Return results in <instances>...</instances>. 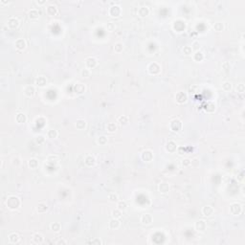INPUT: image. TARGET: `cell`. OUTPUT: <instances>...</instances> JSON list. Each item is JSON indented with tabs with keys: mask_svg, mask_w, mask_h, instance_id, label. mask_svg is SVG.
Listing matches in <instances>:
<instances>
[{
	"mask_svg": "<svg viewBox=\"0 0 245 245\" xmlns=\"http://www.w3.org/2000/svg\"><path fill=\"white\" fill-rule=\"evenodd\" d=\"M176 101L178 102L179 104L185 103V102L187 101V95H186L184 92H179V93H177V95H176Z\"/></svg>",
	"mask_w": 245,
	"mask_h": 245,
	"instance_id": "cell-13",
	"label": "cell"
},
{
	"mask_svg": "<svg viewBox=\"0 0 245 245\" xmlns=\"http://www.w3.org/2000/svg\"><path fill=\"white\" fill-rule=\"evenodd\" d=\"M7 206L9 209L11 210H16L20 206V200L17 196H15V195H12L8 198L7 200Z\"/></svg>",
	"mask_w": 245,
	"mask_h": 245,
	"instance_id": "cell-1",
	"label": "cell"
},
{
	"mask_svg": "<svg viewBox=\"0 0 245 245\" xmlns=\"http://www.w3.org/2000/svg\"><path fill=\"white\" fill-rule=\"evenodd\" d=\"M236 90H237L239 93H243L245 90L244 84H243V83H239V84H237V86H236Z\"/></svg>",
	"mask_w": 245,
	"mask_h": 245,
	"instance_id": "cell-44",
	"label": "cell"
},
{
	"mask_svg": "<svg viewBox=\"0 0 245 245\" xmlns=\"http://www.w3.org/2000/svg\"><path fill=\"white\" fill-rule=\"evenodd\" d=\"M108 199H109L111 202H115L118 200V195L116 194V193H110L109 195H108Z\"/></svg>",
	"mask_w": 245,
	"mask_h": 245,
	"instance_id": "cell-41",
	"label": "cell"
},
{
	"mask_svg": "<svg viewBox=\"0 0 245 245\" xmlns=\"http://www.w3.org/2000/svg\"><path fill=\"white\" fill-rule=\"evenodd\" d=\"M15 45H16V49H18V50H23V49L26 47V42L23 38H18V39L16 41Z\"/></svg>",
	"mask_w": 245,
	"mask_h": 245,
	"instance_id": "cell-11",
	"label": "cell"
},
{
	"mask_svg": "<svg viewBox=\"0 0 245 245\" xmlns=\"http://www.w3.org/2000/svg\"><path fill=\"white\" fill-rule=\"evenodd\" d=\"M143 159L149 162L152 159V154H151L150 151H145L144 153H143Z\"/></svg>",
	"mask_w": 245,
	"mask_h": 245,
	"instance_id": "cell-30",
	"label": "cell"
},
{
	"mask_svg": "<svg viewBox=\"0 0 245 245\" xmlns=\"http://www.w3.org/2000/svg\"><path fill=\"white\" fill-rule=\"evenodd\" d=\"M60 243H62V244H65L66 241H63V240H60V241L57 242V244H60Z\"/></svg>",
	"mask_w": 245,
	"mask_h": 245,
	"instance_id": "cell-49",
	"label": "cell"
},
{
	"mask_svg": "<svg viewBox=\"0 0 245 245\" xmlns=\"http://www.w3.org/2000/svg\"><path fill=\"white\" fill-rule=\"evenodd\" d=\"M169 190H170V186L167 183H161L159 185V192L161 193H167L169 192Z\"/></svg>",
	"mask_w": 245,
	"mask_h": 245,
	"instance_id": "cell-17",
	"label": "cell"
},
{
	"mask_svg": "<svg viewBox=\"0 0 245 245\" xmlns=\"http://www.w3.org/2000/svg\"><path fill=\"white\" fill-rule=\"evenodd\" d=\"M16 122H19V124H22V122H26V115L23 113H18L16 117Z\"/></svg>",
	"mask_w": 245,
	"mask_h": 245,
	"instance_id": "cell-22",
	"label": "cell"
},
{
	"mask_svg": "<svg viewBox=\"0 0 245 245\" xmlns=\"http://www.w3.org/2000/svg\"><path fill=\"white\" fill-rule=\"evenodd\" d=\"M7 25H8V27H10L11 29L16 28V27L19 25L18 19L16 18V17H10V18L8 19V21H7Z\"/></svg>",
	"mask_w": 245,
	"mask_h": 245,
	"instance_id": "cell-7",
	"label": "cell"
},
{
	"mask_svg": "<svg viewBox=\"0 0 245 245\" xmlns=\"http://www.w3.org/2000/svg\"><path fill=\"white\" fill-rule=\"evenodd\" d=\"M148 72L150 73L151 75H155V74H158L159 73V71H160V67H159V65H158L157 63H150L149 65H148Z\"/></svg>",
	"mask_w": 245,
	"mask_h": 245,
	"instance_id": "cell-6",
	"label": "cell"
},
{
	"mask_svg": "<svg viewBox=\"0 0 245 245\" xmlns=\"http://www.w3.org/2000/svg\"><path fill=\"white\" fill-rule=\"evenodd\" d=\"M107 27H108V29H109V31H113V29L115 28V27H114V25H113V23H112V22H110L109 24L107 25Z\"/></svg>",
	"mask_w": 245,
	"mask_h": 245,
	"instance_id": "cell-48",
	"label": "cell"
},
{
	"mask_svg": "<svg viewBox=\"0 0 245 245\" xmlns=\"http://www.w3.org/2000/svg\"><path fill=\"white\" fill-rule=\"evenodd\" d=\"M203 59H204V55L201 53V52H199V51H196L194 54H193V60H195V61H202L203 60Z\"/></svg>",
	"mask_w": 245,
	"mask_h": 245,
	"instance_id": "cell-20",
	"label": "cell"
},
{
	"mask_svg": "<svg viewBox=\"0 0 245 245\" xmlns=\"http://www.w3.org/2000/svg\"><path fill=\"white\" fill-rule=\"evenodd\" d=\"M117 207H118V209H119V210L122 211V210H126V207H127V205H126V201H119V202H118Z\"/></svg>",
	"mask_w": 245,
	"mask_h": 245,
	"instance_id": "cell-37",
	"label": "cell"
},
{
	"mask_svg": "<svg viewBox=\"0 0 245 245\" xmlns=\"http://www.w3.org/2000/svg\"><path fill=\"white\" fill-rule=\"evenodd\" d=\"M47 135L49 138L51 139H55L57 137V131L56 130V129H50L49 131H48Z\"/></svg>",
	"mask_w": 245,
	"mask_h": 245,
	"instance_id": "cell-31",
	"label": "cell"
},
{
	"mask_svg": "<svg viewBox=\"0 0 245 245\" xmlns=\"http://www.w3.org/2000/svg\"><path fill=\"white\" fill-rule=\"evenodd\" d=\"M182 165L185 167L190 166V165H191V160H190V159H184L182 162Z\"/></svg>",
	"mask_w": 245,
	"mask_h": 245,
	"instance_id": "cell-46",
	"label": "cell"
},
{
	"mask_svg": "<svg viewBox=\"0 0 245 245\" xmlns=\"http://www.w3.org/2000/svg\"><path fill=\"white\" fill-rule=\"evenodd\" d=\"M170 129L172 130V131L174 132H178L181 129V127H182V124H181V122H180L179 120H173V121H171L170 124Z\"/></svg>",
	"mask_w": 245,
	"mask_h": 245,
	"instance_id": "cell-2",
	"label": "cell"
},
{
	"mask_svg": "<svg viewBox=\"0 0 245 245\" xmlns=\"http://www.w3.org/2000/svg\"><path fill=\"white\" fill-rule=\"evenodd\" d=\"M202 214H203V215H205V217H211L212 214H214V208L212 207V206H205V207H203V209H202Z\"/></svg>",
	"mask_w": 245,
	"mask_h": 245,
	"instance_id": "cell-10",
	"label": "cell"
},
{
	"mask_svg": "<svg viewBox=\"0 0 245 245\" xmlns=\"http://www.w3.org/2000/svg\"><path fill=\"white\" fill-rule=\"evenodd\" d=\"M74 91L78 94H82L85 91V85L82 84V83H77L74 86Z\"/></svg>",
	"mask_w": 245,
	"mask_h": 245,
	"instance_id": "cell-14",
	"label": "cell"
},
{
	"mask_svg": "<svg viewBox=\"0 0 245 245\" xmlns=\"http://www.w3.org/2000/svg\"><path fill=\"white\" fill-rule=\"evenodd\" d=\"M85 65L87 67V69H93L97 65V60L95 57H88L85 60Z\"/></svg>",
	"mask_w": 245,
	"mask_h": 245,
	"instance_id": "cell-3",
	"label": "cell"
},
{
	"mask_svg": "<svg viewBox=\"0 0 245 245\" xmlns=\"http://www.w3.org/2000/svg\"><path fill=\"white\" fill-rule=\"evenodd\" d=\"M90 243H92V244H94V243H97V244H101L102 243V241L100 240V239H94V240H91L90 241Z\"/></svg>",
	"mask_w": 245,
	"mask_h": 245,
	"instance_id": "cell-47",
	"label": "cell"
},
{
	"mask_svg": "<svg viewBox=\"0 0 245 245\" xmlns=\"http://www.w3.org/2000/svg\"><path fill=\"white\" fill-rule=\"evenodd\" d=\"M19 239H20V237L16 233H13L9 236V240L11 243H17L19 241Z\"/></svg>",
	"mask_w": 245,
	"mask_h": 245,
	"instance_id": "cell-18",
	"label": "cell"
},
{
	"mask_svg": "<svg viewBox=\"0 0 245 245\" xmlns=\"http://www.w3.org/2000/svg\"><path fill=\"white\" fill-rule=\"evenodd\" d=\"M183 53L185 54V55H187V56L191 55V54L192 53V46H185V47L183 48Z\"/></svg>",
	"mask_w": 245,
	"mask_h": 245,
	"instance_id": "cell-39",
	"label": "cell"
},
{
	"mask_svg": "<svg viewBox=\"0 0 245 245\" xmlns=\"http://www.w3.org/2000/svg\"><path fill=\"white\" fill-rule=\"evenodd\" d=\"M109 15L111 16H114V17H117L121 15V8L118 5H115V6L110 7L109 9Z\"/></svg>",
	"mask_w": 245,
	"mask_h": 245,
	"instance_id": "cell-4",
	"label": "cell"
},
{
	"mask_svg": "<svg viewBox=\"0 0 245 245\" xmlns=\"http://www.w3.org/2000/svg\"><path fill=\"white\" fill-rule=\"evenodd\" d=\"M48 207L47 205L45 204V203H39V204L38 205V212H40V213H43V212H45V211L47 210Z\"/></svg>",
	"mask_w": 245,
	"mask_h": 245,
	"instance_id": "cell-34",
	"label": "cell"
},
{
	"mask_svg": "<svg viewBox=\"0 0 245 245\" xmlns=\"http://www.w3.org/2000/svg\"><path fill=\"white\" fill-rule=\"evenodd\" d=\"M84 162H85V164H86L87 166L91 167V166H93V165H94V163H95V158L93 157V156H91V155H88L87 157L85 158Z\"/></svg>",
	"mask_w": 245,
	"mask_h": 245,
	"instance_id": "cell-23",
	"label": "cell"
},
{
	"mask_svg": "<svg viewBox=\"0 0 245 245\" xmlns=\"http://www.w3.org/2000/svg\"><path fill=\"white\" fill-rule=\"evenodd\" d=\"M24 94L27 96V97H33L35 95V88L31 86V85H28L24 88Z\"/></svg>",
	"mask_w": 245,
	"mask_h": 245,
	"instance_id": "cell-12",
	"label": "cell"
},
{
	"mask_svg": "<svg viewBox=\"0 0 245 245\" xmlns=\"http://www.w3.org/2000/svg\"><path fill=\"white\" fill-rule=\"evenodd\" d=\"M118 122H120V125H122V126H126V124L128 122V118H127V116H125V115L120 116L119 118H118Z\"/></svg>",
	"mask_w": 245,
	"mask_h": 245,
	"instance_id": "cell-25",
	"label": "cell"
},
{
	"mask_svg": "<svg viewBox=\"0 0 245 245\" xmlns=\"http://www.w3.org/2000/svg\"><path fill=\"white\" fill-rule=\"evenodd\" d=\"M122 43H116L115 44V47H114V49H115V51H116L117 53H120V52H122Z\"/></svg>",
	"mask_w": 245,
	"mask_h": 245,
	"instance_id": "cell-43",
	"label": "cell"
},
{
	"mask_svg": "<svg viewBox=\"0 0 245 245\" xmlns=\"http://www.w3.org/2000/svg\"><path fill=\"white\" fill-rule=\"evenodd\" d=\"M85 126H86V122H85L84 120H78L77 122H76V126L79 129H83Z\"/></svg>",
	"mask_w": 245,
	"mask_h": 245,
	"instance_id": "cell-26",
	"label": "cell"
},
{
	"mask_svg": "<svg viewBox=\"0 0 245 245\" xmlns=\"http://www.w3.org/2000/svg\"><path fill=\"white\" fill-rule=\"evenodd\" d=\"M214 29L215 30V31H217V32H220V31H222L224 29V25H223V23H221V22H217V23H214Z\"/></svg>",
	"mask_w": 245,
	"mask_h": 245,
	"instance_id": "cell-32",
	"label": "cell"
},
{
	"mask_svg": "<svg viewBox=\"0 0 245 245\" xmlns=\"http://www.w3.org/2000/svg\"><path fill=\"white\" fill-rule=\"evenodd\" d=\"M33 239H34V241H35V243H38V244L42 243V242H43V240H44L42 235H40V234H38V233L34 235V236H33Z\"/></svg>",
	"mask_w": 245,
	"mask_h": 245,
	"instance_id": "cell-21",
	"label": "cell"
},
{
	"mask_svg": "<svg viewBox=\"0 0 245 245\" xmlns=\"http://www.w3.org/2000/svg\"><path fill=\"white\" fill-rule=\"evenodd\" d=\"M98 143L100 145H105L107 143V139L105 136H101L100 138L98 139Z\"/></svg>",
	"mask_w": 245,
	"mask_h": 245,
	"instance_id": "cell-42",
	"label": "cell"
},
{
	"mask_svg": "<svg viewBox=\"0 0 245 245\" xmlns=\"http://www.w3.org/2000/svg\"><path fill=\"white\" fill-rule=\"evenodd\" d=\"M46 12H47L48 15H50V16H55L56 13H57V8H56V6H54V5H49V6L47 7V9H46Z\"/></svg>",
	"mask_w": 245,
	"mask_h": 245,
	"instance_id": "cell-19",
	"label": "cell"
},
{
	"mask_svg": "<svg viewBox=\"0 0 245 245\" xmlns=\"http://www.w3.org/2000/svg\"><path fill=\"white\" fill-rule=\"evenodd\" d=\"M138 13L139 16H142V17H145V16H147L149 13V10H148V8L147 6L146 7H141L140 9L138 10Z\"/></svg>",
	"mask_w": 245,
	"mask_h": 245,
	"instance_id": "cell-16",
	"label": "cell"
},
{
	"mask_svg": "<svg viewBox=\"0 0 245 245\" xmlns=\"http://www.w3.org/2000/svg\"><path fill=\"white\" fill-rule=\"evenodd\" d=\"M106 128H107V130H108L109 132H114L117 129V126H116V125H115L114 122H109V124L107 125Z\"/></svg>",
	"mask_w": 245,
	"mask_h": 245,
	"instance_id": "cell-36",
	"label": "cell"
},
{
	"mask_svg": "<svg viewBox=\"0 0 245 245\" xmlns=\"http://www.w3.org/2000/svg\"><path fill=\"white\" fill-rule=\"evenodd\" d=\"M81 74H82V76L83 77V78H88V77H90V74H91V72H90V70H89V69L85 68V69L82 70Z\"/></svg>",
	"mask_w": 245,
	"mask_h": 245,
	"instance_id": "cell-40",
	"label": "cell"
},
{
	"mask_svg": "<svg viewBox=\"0 0 245 245\" xmlns=\"http://www.w3.org/2000/svg\"><path fill=\"white\" fill-rule=\"evenodd\" d=\"M46 82H47V81H46V79L44 77H38V79L35 80V83L39 85V86H44V85L46 84Z\"/></svg>",
	"mask_w": 245,
	"mask_h": 245,
	"instance_id": "cell-24",
	"label": "cell"
},
{
	"mask_svg": "<svg viewBox=\"0 0 245 245\" xmlns=\"http://www.w3.org/2000/svg\"><path fill=\"white\" fill-rule=\"evenodd\" d=\"M206 227H207V225L204 220H199L195 223V229L197 230L198 232H204L206 230Z\"/></svg>",
	"mask_w": 245,
	"mask_h": 245,
	"instance_id": "cell-9",
	"label": "cell"
},
{
	"mask_svg": "<svg viewBox=\"0 0 245 245\" xmlns=\"http://www.w3.org/2000/svg\"><path fill=\"white\" fill-rule=\"evenodd\" d=\"M222 89H223L225 92H230L232 90V83L229 82H225L222 84Z\"/></svg>",
	"mask_w": 245,
	"mask_h": 245,
	"instance_id": "cell-27",
	"label": "cell"
},
{
	"mask_svg": "<svg viewBox=\"0 0 245 245\" xmlns=\"http://www.w3.org/2000/svg\"><path fill=\"white\" fill-rule=\"evenodd\" d=\"M60 224L59 222H54V223L51 224V229L53 230L54 232H60Z\"/></svg>",
	"mask_w": 245,
	"mask_h": 245,
	"instance_id": "cell-33",
	"label": "cell"
},
{
	"mask_svg": "<svg viewBox=\"0 0 245 245\" xmlns=\"http://www.w3.org/2000/svg\"><path fill=\"white\" fill-rule=\"evenodd\" d=\"M112 215H113L114 218H121V217H122V211L119 210V209H116V210H114L113 212H112Z\"/></svg>",
	"mask_w": 245,
	"mask_h": 245,
	"instance_id": "cell-35",
	"label": "cell"
},
{
	"mask_svg": "<svg viewBox=\"0 0 245 245\" xmlns=\"http://www.w3.org/2000/svg\"><path fill=\"white\" fill-rule=\"evenodd\" d=\"M29 16L30 18L32 19H37L38 17V12L35 9H32L30 12H29Z\"/></svg>",
	"mask_w": 245,
	"mask_h": 245,
	"instance_id": "cell-29",
	"label": "cell"
},
{
	"mask_svg": "<svg viewBox=\"0 0 245 245\" xmlns=\"http://www.w3.org/2000/svg\"><path fill=\"white\" fill-rule=\"evenodd\" d=\"M38 166V163L35 159H31V160L29 161V167H30L31 169H33V170L35 169Z\"/></svg>",
	"mask_w": 245,
	"mask_h": 245,
	"instance_id": "cell-38",
	"label": "cell"
},
{
	"mask_svg": "<svg viewBox=\"0 0 245 245\" xmlns=\"http://www.w3.org/2000/svg\"><path fill=\"white\" fill-rule=\"evenodd\" d=\"M230 211H231V213H232L233 214L237 215V214H239L241 213V206H240L239 203H234V204L231 205Z\"/></svg>",
	"mask_w": 245,
	"mask_h": 245,
	"instance_id": "cell-5",
	"label": "cell"
},
{
	"mask_svg": "<svg viewBox=\"0 0 245 245\" xmlns=\"http://www.w3.org/2000/svg\"><path fill=\"white\" fill-rule=\"evenodd\" d=\"M119 227H120V222L117 218H113L112 220H110L109 221V228L110 229L116 230V229H118Z\"/></svg>",
	"mask_w": 245,
	"mask_h": 245,
	"instance_id": "cell-15",
	"label": "cell"
},
{
	"mask_svg": "<svg viewBox=\"0 0 245 245\" xmlns=\"http://www.w3.org/2000/svg\"><path fill=\"white\" fill-rule=\"evenodd\" d=\"M44 141H45V138H44V136L42 135H39L35 138V142H37L38 144H43Z\"/></svg>",
	"mask_w": 245,
	"mask_h": 245,
	"instance_id": "cell-45",
	"label": "cell"
},
{
	"mask_svg": "<svg viewBox=\"0 0 245 245\" xmlns=\"http://www.w3.org/2000/svg\"><path fill=\"white\" fill-rule=\"evenodd\" d=\"M167 148H168L169 151H171V152H172V151H174L176 149V144L174 142L170 141L168 143V145H167Z\"/></svg>",
	"mask_w": 245,
	"mask_h": 245,
	"instance_id": "cell-28",
	"label": "cell"
},
{
	"mask_svg": "<svg viewBox=\"0 0 245 245\" xmlns=\"http://www.w3.org/2000/svg\"><path fill=\"white\" fill-rule=\"evenodd\" d=\"M141 222L145 225H149L152 222V217L149 214H143L141 217Z\"/></svg>",
	"mask_w": 245,
	"mask_h": 245,
	"instance_id": "cell-8",
	"label": "cell"
}]
</instances>
